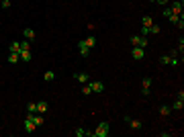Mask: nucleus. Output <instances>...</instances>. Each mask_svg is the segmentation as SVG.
Masks as SVG:
<instances>
[{"label": "nucleus", "mask_w": 184, "mask_h": 137, "mask_svg": "<svg viewBox=\"0 0 184 137\" xmlns=\"http://www.w3.org/2000/svg\"><path fill=\"white\" fill-rule=\"evenodd\" d=\"M139 33L143 35V37H147V35H150V27H141V31H139Z\"/></svg>", "instance_id": "393cba45"}, {"label": "nucleus", "mask_w": 184, "mask_h": 137, "mask_svg": "<svg viewBox=\"0 0 184 137\" xmlns=\"http://www.w3.org/2000/svg\"><path fill=\"white\" fill-rule=\"evenodd\" d=\"M151 82H153L151 78H143V80H141V86H143V88H150V86H151Z\"/></svg>", "instance_id": "4be33fe9"}, {"label": "nucleus", "mask_w": 184, "mask_h": 137, "mask_svg": "<svg viewBox=\"0 0 184 137\" xmlns=\"http://www.w3.org/2000/svg\"><path fill=\"white\" fill-rule=\"evenodd\" d=\"M33 123H35V125H37V127H41V125H43V117H41V115H37V113H35V115H33Z\"/></svg>", "instance_id": "a211bd4d"}, {"label": "nucleus", "mask_w": 184, "mask_h": 137, "mask_svg": "<svg viewBox=\"0 0 184 137\" xmlns=\"http://www.w3.org/2000/svg\"><path fill=\"white\" fill-rule=\"evenodd\" d=\"M170 113H172V106H168V104H162L160 106V115L162 117H168Z\"/></svg>", "instance_id": "f8f14e48"}, {"label": "nucleus", "mask_w": 184, "mask_h": 137, "mask_svg": "<svg viewBox=\"0 0 184 137\" xmlns=\"http://www.w3.org/2000/svg\"><path fill=\"white\" fill-rule=\"evenodd\" d=\"M151 25H153L151 16H143V19H141V27H151Z\"/></svg>", "instance_id": "6ab92c4d"}, {"label": "nucleus", "mask_w": 184, "mask_h": 137, "mask_svg": "<svg viewBox=\"0 0 184 137\" xmlns=\"http://www.w3.org/2000/svg\"><path fill=\"white\" fill-rule=\"evenodd\" d=\"M131 45H139V47H147V37H143V35H133L131 37Z\"/></svg>", "instance_id": "f03ea898"}, {"label": "nucleus", "mask_w": 184, "mask_h": 137, "mask_svg": "<svg viewBox=\"0 0 184 137\" xmlns=\"http://www.w3.org/2000/svg\"><path fill=\"white\" fill-rule=\"evenodd\" d=\"M182 106H184V100H182V98H178V100L172 104V109H176V111H182Z\"/></svg>", "instance_id": "412c9836"}, {"label": "nucleus", "mask_w": 184, "mask_h": 137, "mask_svg": "<svg viewBox=\"0 0 184 137\" xmlns=\"http://www.w3.org/2000/svg\"><path fill=\"white\" fill-rule=\"evenodd\" d=\"M176 27H178V29H180V31H182V29H184V21H182V16H180V21H178V23H176Z\"/></svg>", "instance_id": "bb28decb"}, {"label": "nucleus", "mask_w": 184, "mask_h": 137, "mask_svg": "<svg viewBox=\"0 0 184 137\" xmlns=\"http://www.w3.org/2000/svg\"><path fill=\"white\" fill-rule=\"evenodd\" d=\"M8 51H14V53H19V51H21V41H12L10 45H8Z\"/></svg>", "instance_id": "ddd939ff"}, {"label": "nucleus", "mask_w": 184, "mask_h": 137, "mask_svg": "<svg viewBox=\"0 0 184 137\" xmlns=\"http://www.w3.org/2000/svg\"><path fill=\"white\" fill-rule=\"evenodd\" d=\"M78 49H80V55H82V57H86L88 53H90V47L86 45V41H84V39H82V41H78Z\"/></svg>", "instance_id": "423d86ee"}, {"label": "nucleus", "mask_w": 184, "mask_h": 137, "mask_svg": "<svg viewBox=\"0 0 184 137\" xmlns=\"http://www.w3.org/2000/svg\"><path fill=\"white\" fill-rule=\"evenodd\" d=\"M170 14H172V10H170V8H164V16H166V19H168Z\"/></svg>", "instance_id": "c85d7f7f"}, {"label": "nucleus", "mask_w": 184, "mask_h": 137, "mask_svg": "<svg viewBox=\"0 0 184 137\" xmlns=\"http://www.w3.org/2000/svg\"><path fill=\"white\" fill-rule=\"evenodd\" d=\"M156 2H158V4H162V6H166V4H168L170 0H156Z\"/></svg>", "instance_id": "7c9ffc66"}, {"label": "nucleus", "mask_w": 184, "mask_h": 137, "mask_svg": "<svg viewBox=\"0 0 184 137\" xmlns=\"http://www.w3.org/2000/svg\"><path fill=\"white\" fill-rule=\"evenodd\" d=\"M27 113H31V115L37 113V103H29L27 104Z\"/></svg>", "instance_id": "aec40b11"}, {"label": "nucleus", "mask_w": 184, "mask_h": 137, "mask_svg": "<svg viewBox=\"0 0 184 137\" xmlns=\"http://www.w3.org/2000/svg\"><path fill=\"white\" fill-rule=\"evenodd\" d=\"M23 37L27 39V41H33V39H35V31L27 27V29H23Z\"/></svg>", "instance_id": "9d476101"}, {"label": "nucleus", "mask_w": 184, "mask_h": 137, "mask_svg": "<svg viewBox=\"0 0 184 137\" xmlns=\"http://www.w3.org/2000/svg\"><path fill=\"white\" fill-rule=\"evenodd\" d=\"M108 133H111V127H108L106 121H102V123H98V127L92 131L90 135L92 137H108Z\"/></svg>", "instance_id": "f257e3e1"}, {"label": "nucleus", "mask_w": 184, "mask_h": 137, "mask_svg": "<svg viewBox=\"0 0 184 137\" xmlns=\"http://www.w3.org/2000/svg\"><path fill=\"white\" fill-rule=\"evenodd\" d=\"M8 61H10V64H16V61H21V55L14 53V51H10V53H8Z\"/></svg>", "instance_id": "dca6fc26"}, {"label": "nucleus", "mask_w": 184, "mask_h": 137, "mask_svg": "<svg viewBox=\"0 0 184 137\" xmlns=\"http://www.w3.org/2000/svg\"><path fill=\"white\" fill-rule=\"evenodd\" d=\"M141 94H143V96H150V88H141Z\"/></svg>", "instance_id": "c756f323"}, {"label": "nucleus", "mask_w": 184, "mask_h": 137, "mask_svg": "<svg viewBox=\"0 0 184 137\" xmlns=\"http://www.w3.org/2000/svg\"><path fill=\"white\" fill-rule=\"evenodd\" d=\"M143 55H145V49L139 45H133V49H131V57L133 59H143Z\"/></svg>", "instance_id": "20e7f679"}, {"label": "nucleus", "mask_w": 184, "mask_h": 137, "mask_svg": "<svg viewBox=\"0 0 184 137\" xmlns=\"http://www.w3.org/2000/svg\"><path fill=\"white\" fill-rule=\"evenodd\" d=\"M47 111V103L45 100H39V103H37V113H45Z\"/></svg>", "instance_id": "f3484780"}, {"label": "nucleus", "mask_w": 184, "mask_h": 137, "mask_svg": "<svg viewBox=\"0 0 184 137\" xmlns=\"http://www.w3.org/2000/svg\"><path fill=\"white\" fill-rule=\"evenodd\" d=\"M19 55H21V61L29 64V61H31V49H21V51H19Z\"/></svg>", "instance_id": "6e6552de"}, {"label": "nucleus", "mask_w": 184, "mask_h": 137, "mask_svg": "<svg viewBox=\"0 0 184 137\" xmlns=\"http://www.w3.org/2000/svg\"><path fill=\"white\" fill-rule=\"evenodd\" d=\"M160 64H162V66H168V64H170V55H162L160 57Z\"/></svg>", "instance_id": "b1692460"}, {"label": "nucleus", "mask_w": 184, "mask_h": 137, "mask_svg": "<svg viewBox=\"0 0 184 137\" xmlns=\"http://www.w3.org/2000/svg\"><path fill=\"white\" fill-rule=\"evenodd\" d=\"M182 6H184V2L182 0H174V4H172V14H182Z\"/></svg>", "instance_id": "39448f33"}, {"label": "nucleus", "mask_w": 184, "mask_h": 137, "mask_svg": "<svg viewBox=\"0 0 184 137\" xmlns=\"http://www.w3.org/2000/svg\"><path fill=\"white\" fill-rule=\"evenodd\" d=\"M10 6V0H2V8H8Z\"/></svg>", "instance_id": "cd10ccee"}, {"label": "nucleus", "mask_w": 184, "mask_h": 137, "mask_svg": "<svg viewBox=\"0 0 184 137\" xmlns=\"http://www.w3.org/2000/svg\"><path fill=\"white\" fill-rule=\"evenodd\" d=\"M150 2H156V0H150Z\"/></svg>", "instance_id": "2f4dec72"}, {"label": "nucleus", "mask_w": 184, "mask_h": 137, "mask_svg": "<svg viewBox=\"0 0 184 137\" xmlns=\"http://www.w3.org/2000/svg\"><path fill=\"white\" fill-rule=\"evenodd\" d=\"M43 78H45L47 82H51L53 78H55V74H53V72H45V74H43Z\"/></svg>", "instance_id": "5701e85b"}, {"label": "nucleus", "mask_w": 184, "mask_h": 137, "mask_svg": "<svg viewBox=\"0 0 184 137\" xmlns=\"http://www.w3.org/2000/svg\"><path fill=\"white\" fill-rule=\"evenodd\" d=\"M88 86L92 88V92H102L104 90V84H102V82H90Z\"/></svg>", "instance_id": "1a4fd4ad"}, {"label": "nucleus", "mask_w": 184, "mask_h": 137, "mask_svg": "<svg viewBox=\"0 0 184 137\" xmlns=\"http://www.w3.org/2000/svg\"><path fill=\"white\" fill-rule=\"evenodd\" d=\"M23 127H25V131H27V133H33L35 129H37V125H35V123H33V115H31V113L27 115V119H25Z\"/></svg>", "instance_id": "7ed1b4c3"}, {"label": "nucleus", "mask_w": 184, "mask_h": 137, "mask_svg": "<svg viewBox=\"0 0 184 137\" xmlns=\"http://www.w3.org/2000/svg\"><path fill=\"white\" fill-rule=\"evenodd\" d=\"M74 135H76V137H84V135H90V131H86L84 127H78V129L74 131Z\"/></svg>", "instance_id": "4468645a"}, {"label": "nucleus", "mask_w": 184, "mask_h": 137, "mask_svg": "<svg viewBox=\"0 0 184 137\" xmlns=\"http://www.w3.org/2000/svg\"><path fill=\"white\" fill-rule=\"evenodd\" d=\"M82 92H84V94H86V96H88V94H92V88H90V86H88V84H86V86H84V88H82Z\"/></svg>", "instance_id": "a878e982"}, {"label": "nucleus", "mask_w": 184, "mask_h": 137, "mask_svg": "<svg viewBox=\"0 0 184 137\" xmlns=\"http://www.w3.org/2000/svg\"><path fill=\"white\" fill-rule=\"evenodd\" d=\"M74 78H76L78 82H82V84H86V82L90 80V76H88V74H84V72H82V74H74Z\"/></svg>", "instance_id": "9b49d317"}, {"label": "nucleus", "mask_w": 184, "mask_h": 137, "mask_svg": "<svg viewBox=\"0 0 184 137\" xmlns=\"http://www.w3.org/2000/svg\"><path fill=\"white\" fill-rule=\"evenodd\" d=\"M84 41H86V45L90 47V49H92L94 45H96V37H94V35H88V37H86Z\"/></svg>", "instance_id": "2eb2a0df"}, {"label": "nucleus", "mask_w": 184, "mask_h": 137, "mask_svg": "<svg viewBox=\"0 0 184 137\" xmlns=\"http://www.w3.org/2000/svg\"><path fill=\"white\" fill-rule=\"evenodd\" d=\"M125 121L131 125V129H135V131H139L141 129V121L139 119H131V117H125Z\"/></svg>", "instance_id": "0eeeda50"}]
</instances>
